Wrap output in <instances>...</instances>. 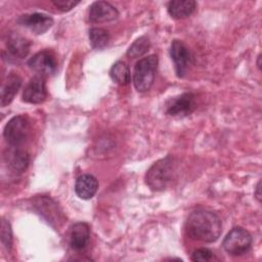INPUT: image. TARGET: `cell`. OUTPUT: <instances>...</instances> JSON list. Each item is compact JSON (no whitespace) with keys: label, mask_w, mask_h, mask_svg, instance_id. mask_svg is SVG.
Returning a JSON list of instances; mask_svg holds the SVG:
<instances>
[{"label":"cell","mask_w":262,"mask_h":262,"mask_svg":"<svg viewBox=\"0 0 262 262\" xmlns=\"http://www.w3.org/2000/svg\"><path fill=\"white\" fill-rule=\"evenodd\" d=\"M159 59L155 54L139 59L134 68L133 83L137 91L145 92L150 89L158 68Z\"/></svg>","instance_id":"obj_3"},{"label":"cell","mask_w":262,"mask_h":262,"mask_svg":"<svg viewBox=\"0 0 262 262\" xmlns=\"http://www.w3.org/2000/svg\"><path fill=\"white\" fill-rule=\"evenodd\" d=\"M88 16L91 23H106L116 19L119 16V11L108 2L96 1L90 6Z\"/></svg>","instance_id":"obj_11"},{"label":"cell","mask_w":262,"mask_h":262,"mask_svg":"<svg viewBox=\"0 0 262 262\" xmlns=\"http://www.w3.org/2000/svg\"><path fill=\"white\" fill-rule=\"evenodd\" d=\"M31 70L39 76H50L56 72L57 61L54 54L49 50H42L33 55L28 62Z\"/></svg>","instance_id":"obj_6"},{"label":"cell","mask_w":262,"mask_h":262,"mask_svg":"<svg viewBox=\"0 0 262 262\" xmlns=\"http://www.w3.org/2000/svg\"><path fill=\"white\" fill-rule=\"evenodd\" d=\"M170 55L174 62L177 77H184L190 63V53L188 48L180 40H174L171 44Z\"/></svg>","instance_id":"obj_8"},{"label":"cell","mask_w":262,"mask_h":262,"mask_svg":"<svg viewBox=\"0 0 262 262\" xmlns=\"http://www.w3.org/2000/svg\"><path fill=\"white\" fill-rule=\"evenodd\" d=\"M6 47L8 53L14 58L18 59L26 57L30 51L29 41L18 33L14 32H10L7 34Z\"/></svg>","instance_id":"obj_12"},{"label":"cell","mask_w":262,"mask_h":262,"mask_svg":"<svg viewBox=\"0 0 262 262\" xmlns=\"http://www.w3.org/2000/svg\"><path fill=\"white\" fill-rule=\"evenodd\" d=\"M35 207L37 211L50 223H58L60 221L61 213L58 212V206L50 198L40 196L35 200Z\"/></svg>","instance_id":"obj_16"},{"label":"cell","mask_w":262,"mask_h":262,"mask_svg":"<svg viewBox=\"0 0 262 262\" xmlns=\"http://www.w3.org/2000/svg\"><path fill=\"white\" fill-rule=\"evenodd\" d=\"M90 228L85 222L75 223L70 230V245L76 251H81L88 246Z\"/></svg>","instance_id":"obj_13"},{"label":"cell","mask_w":262,"mask_h":262,"mask_svg":"<svg viewBox=\"0 0 262 262\" xmlns=\"http://www.w3.org/2000/svg\"><path fill=\"white\" fill-rule=\"evenodd\" d=\"M148 48H149V40L147 37L142 36V37H139L137 40H135L131 44V46L127 51V55L132 58H136L143 55L148 50Z\"/></svg>","instance_id":"obj_21"},{"label":"cell","mask_w":262,"mask_h":262,"mask_svg":"<svg viewBox=\"0 0 262 262\" xmlns=\"http://www.w3.org/2000/svg\"><path fill=\"white\" fill-rule=\"evenodd\" d=\"M53 5L59 9L60 11H69L72 8H74L77 4H79V1H73V0H55L52 1Z\"/></svg>","instance_id":"obj_24"},{"label":"cell","mask_w":262,"mask_h":262,"mask_svg":"<svg viewBox=\"0 0 262 262\" xmlns=\"http://www.w3.org/2000/svg\"><path fill=\"white\" fill-rule=\"evenodd\" d=\"M195 108V99L192 93H183L171 98L166 104V112L173 117H185Z\"/></svg>","instance_id":"obj_7"},{"label":"cell","mask_w":262,"mask_h":262,"mask_svg":"<svg viewBox=\"0 0 262 262\" xmlns=\"http://www.w3.org/2000/svg\"><path fill=\"white\" fill-rule=\"evenodd\" d=\"M1 242L7 250L11 249L12 230H11L10 223L7 220H5L4 218L2 219V222H1Z\"/></svg>","instance_id":"obj_22"},{"label":"cell","mask_w":262,"mask_h":262,"mask_svg":"<svg viewBox=\"0 0 262 262\" xmlns=\"http://www.w3.org/2000/svg\"><path fill=\"white\" fill-rule=\"evenodd\" d=\"M221 220L213 212L208 210H196L192 212L186 221L185 229L192 239L213 243L221 233Z\"/></svg>","instance_id":"obj_1"},{"label":"cell","mask_w":262,"mask_h":262,"mask_svg":"<svg viewBox=\"0 0 262 262\" xmlns=\"http://www.w3.org/2000/svg\"><path fill=\"white\" fill-rule=\"evenodd\" d=\"M176 166L172 157L168 156L156 162L146 172L145 182L152 190L165 189L175 176Z\"/></svg>","instance_id":"obj_2"},{"label":"cell","mask_w":262,"mask_h":262,"mask_svg":"<svg viewBox=\"0 0 262 262\" xmlns=\"http://www.w3.org/2000/svg\"><path fill=\"white\" fill-rule=\"evenodd\" d=\"M17 23L26 28H28L30 31L37 35L44 34L46 31H48L52 25H53V19L47 14L44 13H29V14H24L19 16L17 19Z\"/></svg>","instance_id":"obj_9"},{"label":"cell","mask_w":262,"mask_h":262,"mask_svg":"<svg viewBox=\"0 0 262 262\" xmlns=\"http://www.w3.org/2000/svg\"><path fill=\"white\" fill-rule=\"evenodd\" d=\"M252 245V236L243 227L232 228L223 241L224 250L231 256H242L246 254Z\"/></svg>","instance_id":"obj_4"},{"label":"cell","mask_w":262,"mask_h":262,"mask_svg":"<svg viewBox=\"0 0 262 262\" xmlns=\"http://www.w3.org/2000/svg\"><path fill=\"white\" fill-rule=\"evenodd\" d=\"M47 96L45 79L42 76L33 77L23 92V100L29 103H41Z\"/></svg>","instance_id":"obj_10"},{"label":"cell","mask_w":262,"mask_h":262,"mask_svg":"<svg viewBox=\"0 0 262 262\" xmlns=\"http://www.w3.org/2000/svg\"><path fill=\"white\" fill-rule=\"evenodd\" d=\"M98 189L97 179L90 174H83L76 180L75 191L77 195L83 200H89L96 193Z\"/></svg>","instance_id":"obj_15"},{"label":"cell","mask_w":262,"mask_h":262,"mask_svg":"<svg viewBox=\"0 0 262 262\" xmlns=\"http://www.w3.org/2000/svg\"><path fill=\"white\" fill-rule=\"evenodd\" d=\"M89 40L94 49H102L108 44L110 35L101 28H92L89 31Z\"/></svg>","instance_id":"obj_20"},{"label":"cell","mask_w":262,"mask_h":262,"mask_svg":"<svg viewBox=\"0 0 262 262\" xmlns=\"http://www.w3.org/2000/svg\"><path fill=\"white\" fill-rule=\"evenodd\" d=\"M5 163L15 172H24L29 165V155L18 146H11L4 152Z\"/></svg>","instance_id":"obj_14"},{"label":"cell","mask_w":262,"mask_h":262,"mask_svg":"<svg viewBox=\"0 0 262 262\" xmlns=\"http://www.w3.org/2000/svg\"><path fill=\"white\" fill-rule=\"evenodd\" d=\"M213 258V253L206 248H202V249H198L192 253L191 256V260L192 261H209Z\"/></svg>","instance_id":"obj_23"},{"label":"cell","mask_w":262,"mask_h":262,"mask_svg":"<svg viewBox=\"0 0 262 262\" xmlns=\"http://www.w3.org/2000/svg\"><path fill=\"white\" fill-rule=\"evenodd\" d=\"M169 14L176 19L188 17L196 8V2L193 0H173L168 3Z\"/></svg>","instance_id":"obj_18"},{"label":"cell","mask_w":262,"mask_h":262,"mask_svg":"<svg viewBox=\"0 0 262 262\" xmlns=\"http://www.w3.org/2000/svg\"><path fill=\"white\" fill-rule=\"evenodd\" d=\"M21 85V79L18 75L10 73L2 84L1 88V106L9 104L17 93Z\"/></svg>","instance_id":"obj_17"},{"label":"cell","mask_w":262,"mask_h":262,"mask_svg":"<svg viewBox=\"0 0 262 262\" xmlns=\"http://www.w3.org/2000/svg\"><path fill=\"white\" fill-rule=\"evenodd\" d=\"M31 125L27 117L15 116L5 125L3 136L11 146H19L29 137Z\"/></svg>","instance_id":"obj_5"},{"label":"cell","mask_w":262,"mask_h":262,"mask_svg":"<svg viewBox=\"0 0 262 262\" xmlns=\"http://www.w3.org/2000/svg\"><path fill=\"white\" fill-rule=\"evenodd\" d=\"M260 186H261V182L259 181L258 182V184H257V186H256V190H255V196H256V199L258 200V202H260L261 201V188H260Z\"/></svg>","instance_id":"obj_25"},{"label":"cell","mask_w":262,"mask_h":262,"mask_svg":"<svg viewBox=\"0 0 262 262\" xmlns=\"http://www.w3.org/2000/svg\"><path fill=\"white\" fill-rule=\"evenodd\" d=\"M110 76L113 81L119 85H127L131 79L129 68L124 61H117L114 63L110 71Z\"/></svg>","instance_id":"obj_19"},{"label":"cell","mask_w":262,"mask_h":262,"mask_svg":"<svg viewBox=\"0 0 262 262\" xmlns=\"http://www.w3.org/2000/svg\"><path fill=\"white\" fill-rule=\"evenodd\" d=\"M260 59H261V55L258 56V63H257V64H258V68H259V69L261 68V66H260Z\"/></svg>","instance_id":"obj_26"}]
</instances>
